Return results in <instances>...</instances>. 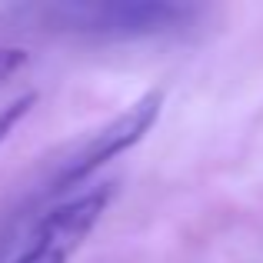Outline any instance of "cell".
Returning <instances> with one entry per match:
<instances>
[{"label":"cell","mask_w":263,"mask_h":263,"mask_svg":"<svg viewBox=\"0 0 263 263\" xmlns=\"http://www.w3.org/2000/svg\"><path fill=\"white\" fill-rule=\"evenodd\" d=\"M197 13V7L170 4V0H93V4L44 7V20L50 24V30L97 40L170 37L186 30Z\"/></svg>","instance_id":"obj_1"},{"label":"cell","mask_w":263,"mask_h":263,"mask_svg":"<svg viewBox=\"0 0 263 263\" xmlns=\"http://www.w3.org/2000/svg\"><path fill=\"white\" fill-rule=\"evenodd\" d=\"M110 197H114V183H103L44 210L13 263H70L110 206Z\"/></svg>","instance_id":"obj_2"},{"label":"cell","mask_w":263,"mask_h":263,"mask_svg":"<svg viewBox=\"0 0 263 263\" xmlns=\"http://www.w3.org/2000/svg\"><path fill=\"white\" fill-rule=\"evenodd\" d=\"M160 107H163V93H160V90L143 93L130 110H123V114L114 117L103 130H97V134L90 137L70 160H64V167L53 174V180L47 183L44 193H47V197H57V193L73 190V186L84 183L93 170H100L103 163H110L114 157H120L123 150H130L134 143H140L143 137L150 134V127L157 123Z\"/></svg>","instance_id":"obj_3"},{"label":"cell","mask_w":263,"mask_h":263,"mask_svg":"<svg viewBox=\"0 0 263 263\" xmlns=\"http://www.w3.org/2000/svg\"><path fill=\"white\" fill-rule=\"evenodd\" d=\"M33 103H37V93H24V97H17V100H10L7 107H0V143H4L7 137L13 134V127L33 110Z\"/></svg>","instance_id":"obj_4"},{"label":"cell","mask_w":263,"mask_h":263,"mask_svg":"<svg viewBox=\"0 0 263 263\" xmlns=\"http://www.w3.org/2000/svg\"><path fill=\"white\" fill-rule=\"evenodd\" d=\"M24 67H27V50H20V47H0V87L17 70H24Z\"/></svg>","instance_id":"obj_5"},{"label":"cell","mask_w":263,"mask_h":263,"mask_svg":"<svg viewBox=\"0 0 263 263\" xmlns=\"http://www.w3.org/2000/svg\"><path fill=\"white\" fill-rule=\"evenodd\" d=\"M7 247H10V233L0 237V263H4V257H7Z\"/></svg>","instance_id":"obj_6"}]
</instances>
